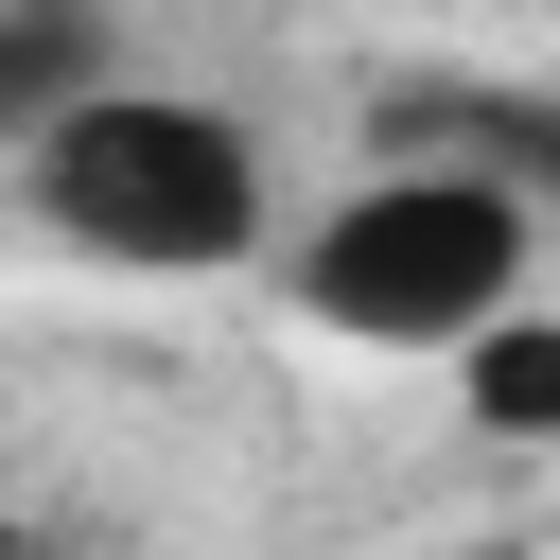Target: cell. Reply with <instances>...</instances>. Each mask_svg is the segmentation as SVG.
Wrapping results in <instances>:
<instances>
[{"mask_svg":"<svg viewBox=\"0 0 560 560\" xmlns=\"http://www.w3.org/2000/svg\"><path fill=\"white\" fill-rule=\"evenodd\" d=\"M542 280V192L525 175H490V158H455V140H402V158H368L315 228H280V298L332 332V350H472L508 298Z\"/></svg>","mask_w":560,"mask_h":560,"instance_id":"2","label":"cell"},{"mask_svg":"<svg viewBox=\"0 0 560 560\" xmlns=\"http://www.w3.org/2000/svg\"><path fill=\"white\" fill-rule=\"evenodd\" d=\"M88 88H122V18L105 0H0V158L52 140Z\"/></svg>","mask_w":560,"mask_h":560,"instance_id":"3","label":"cell"},{"mask_svg":"<svg viewBox=\"0 0 560 560\" xmlns=\"http://www.w3.org/2000/svg\"><path fill=\"white\" fill-rule=\"evenodd\" d=\"M455 402H472V438L560 455V315H542V298H508V315L455 350Z\"/></svg>","mask_w":560,"mask_h":560,"instance_id":"4","label":"cell"},{"mask_svg":"<svg viewBox=\"0 0 560 560\" xmlns=\"http://www.w3.org/2000/svg\"><path fill=\"white\" fill-rule=\"evenodd\" d=\"M18 210L70 262H105V280H245V262H280L262 122L210 105V88H158V70H122L52 140H18Z\"/></svg>","mask_w":560,"mask_h":560,"instance_id":"1","label":"cell"}]
</instances>
